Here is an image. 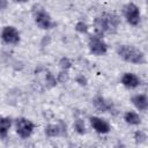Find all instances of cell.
Here are the masks:
<instances>
[{
	"label": "cell",
	"instance_id": "obj_1",
	"mask_svg": "<svg viewBox=\"0 0 148 148\" xmlns=\"http://www.w3.org/2000/svg\"><path fill=\"white\" fill-rule=\"evenodd\" d=\"M121 21L118 14L113 12H102L94 18L95 35L104 37L105 35L116 34Z\"/></svg>",
	"mask_w": 148,
	"mask_h": 148
},
{
	"label": "cell",
	"instance_id": "obj_2",
	"mask_svg": "<svg viewBox=\"0 0 148 148\" xmlns=\"http://www.w3.org/2000/svg\"><path fill=\"white\" fill-rule=\"evenodd\" d=\"M117 54L126 62L133 65H143L146 64L145 52L132 44H121L117 47Z\"/></svg>",
	"mask_w": 148,
	"mask_h": 148
},
{
	"label": "cell",
	"instance_id": "obj_3",
	"mask_svg": "<svg viewBox=\"0 0 148 148\" xmlns=\"http://www.w3.org/2000/svg\"><path fill=\"white\" fill-rule=\"evenodd\" d=\"M31 14L36 25L42 30H50L56 25L50 13L39 3H35L31 7Z\"/></svg>",
	"mask_w": 148,
	"mask_h": 148
},
{
	"label": "cell",
	"instance_id": "obj_4",
	"mask_svg": "<svg viewBox=\"0 0 148 148\" xmlns=\"http://www.w3.org/2000/svg\"><path fill=\"white\" fill-rule=\"evenodd\" d=\"M123 16L125 18V21L132 25V27H136L141 23V18H142V15H141V10H140V7L134 3V2H126L124 6H123Z\"/></svg>",
	"mask_w": 148,
	"mask_h": 148
},
{
	"label": "cell",
	"instance_id": "obj_5",
	"mask_svg": "<svg viewBox=\"0 0 148 148\" xmlns=\"http://www.w3.org/2000/svg\"><path fill=\"white\" fill-rule=\"evenodd\" d=\"M14 126H15V131H16L17 135L21 139L30 138L35 131V127H36L34 121L25 118V117H20L17 119H15Z\"/></svg>",
	"mask_w": 148,
	"mask_h": 148
},
{
	"label": "cell",
	"instance_id": "obj_6",
	"mask_svg": "<svg viewBox=\"0 0 148 148\" xmlns=\"http://www.w3.org/2000/svg\"><path fill=\"white\" fill-rule=\"evenodd\" d=\"M88 49L91 54L101 57V56H105L108 53L109 47H108L106 42L102 37H99L97 35H91L88 38Z\"/></svg>",
	"mask_w": 148,
	"mask_h": 148
},
{
	"label": "cell",
	"instance_id": "obj_7",
	"mask_svg": "<svg viewBox=\"0 0 148 148\" xmlns=\"http://www.w3.org/2000/svg\"><path fill=\"white\" fill-rule=\"evenodd\" d=\"M0 38L7 45H17L21 40V35L14 25H5L0 32Z\"/></svg>",
	"mask_w": 148,
	"mask_h": 148
},
{
	"label": "cell",
	"instance_id": "obj_8",
	"mask_svg": "<svg viewBox=\"0 0 148 148\" xmlns=\"http://www.w3.org/2000/svg\"><path fill=\"white\" fill-rule=\"evenodd\" d=\"M89 123L92 130L98 134H108L111 131V125L109 124V121L98 116L89 117Z\"/></svg>",
	"mask_w": 148,
	"mask_h": 148
},
{
	"label": "cell",
	"instance_id": "obj_9",
	"mask_svg": "<svg viewBox=\"0 0 148 148\" xmlns=\"http://www.w3.org/2000/svg\"><path fill=\"white\" fill-rule=\"evenodd\" d=\"M92 105L98 112H113L114 111L113 103L101 95H97L92 98Z\"/></svg>",
	"mask_w": 148,
	"mask_h": 148
},
{
	"label": "cell",
	"instance_id": "obj_10",
	"mask_svg": "<svg viewBox=\"0 0 148 148\" xmlns=\"http://www.w3.org/2000/svg\"><path fill=\"white\" fill-rule=\"evenodd\" d=\"M120 82L127 89H135V88L140 87L141 83H142L141 77L138 76L135 73H132V72L124 73L123 76H121V79H120Z\"/></svg>",
	"mask_w": 148,
	"mask_h": 148
},
{
	"label": "cell",
	"instance_id": "obj_11",
	"mask_svg": "<svg viewBox=\"0 0 148 148\" xmlns=\"http://www.w3.org/2000/svg\"><path fill=\"white\" fill-rule=\"evenodd\" d=\"M132 104L134 105V108L139 111L146 112L148 109V97L146 94H135L132 96L131 98Z\"/></svg>",
	"mask_w": 148,
	"mask_h": 148
},
{
	"label": "cell",
	"instance_id": "obj_12",
	"mask_svg": "<svg viewBox=\"0 0 148 148\" xmlns=\"http://www.w3.org/2000/svg\"><path fill=\"white\" fill-rule=\"evenodd\" d=\"M65 130H66V125H64L62 123H59V124H49L45 127V134L49 138H57V136L62 135L65 133Z\"/></svg>",
	"mask_w": 148,
	"mask_h": 148
},
{
	"label": "cell",
	"instance_id": "obj_13",
	"mask_svg": "<svg viewBox=\"0 0 148 148\" xmlns=\"http://www.w3.org/2000/svg\"><path fill=\"white\" fill-rule=\"evenodd\" d=\"M124 120L127 125H131V126H138L141 124V116L135 112V111H126L124 113Z\"/></svg>",
	"mask_w": 148,
	"mask_h": 148
},
{
	"label": "cell",
	"instance_id": "obj_14",
	"mask_svg": "<svg viewBox=\"0 0 148 148\" xmlns=\"http://www.w3.org/2000/svg\"><path fill=\"white\" fill-rule=\"evenodd\" d=\"M12 124H13V121L9 117H1L0 118V139H6L8 136Z\"/></svg>",
	"mask_w": 148,
	"mask_h": 148
},
{
	"label": "cell",
	"instance_id": "obj_15",
	"mask_svg": "<svg viewBox=\"0 0 148 148\" xmlns=\"http://www.w3.org/2000/svg\"><path fill=\"white\" fill-rule=\"evenodd\" d=\"M73 127H74V131L77 133V134H86L87 133V127H86V124L83 121V119L81 118H76L74 120V124H73Z\"/></svg>",
	"mask_w": 148,
	"mask_h": 148
},
{
	"label": "cell",
	"instance_id": "obj_16",
	"mask_svg": "<svg viewBox=\"0 0 148 148\" xmlns=\"http://www.w3.org/2000/svg\"><path fill=\"white\" fill-rule=\"evenodd\" d=\"M134 141L138 145L145 143L147 141V133H146V131H143V130H136L134 132Z\"/></svg>",
	"mask_w": 148,
	"mask_h": 148
},
{
	"label": "cell",
	"instance_id": "obj_17",
	"mask_svg": "<svg viewBox=\"0 0 148 148\" xmlns=\"http://www.w3.org/2000/svg\"><path fill=\"white\" fill-rule=\"evenodd\" d=\"M75 30L79 34H88L89 31V27L84 21H77L75 23Z\"/></svg>",
	"mask_w": 148,
	"mask_h": 148
},
{
	"label": "cell",
	"instance_id": "obj_18",
	"mask_svg": "<svg viewBox=\"0 0 148 148\" xmlns=\"http://www.w3.org/2000/svg\"><path fill=\"white\" fill-rule=\"evenodd\" d=\"M71 66H72V61L68 59V58H61V60H60V67L62 68V71H65V72H67V69L68 68H71Z\"/></svg>",
	"mask_w": 148,
	"mask_h": 148
},
{
	"label": "cell",
	"instance_id": "obj_19",
	"mask_svg": "<svg viewBox=\"0 0 148 148\" xmlns=\"http://www.w3.org/2000/svg\"><path fill=\"white\" fill-rule=\"evenodd\" d=\"M76 82L80 84V86H86L87 84V79L83 76V75H79L76 77Z\"/></svg>",
	"mask_w": 148,
	"mask_h": 148
},
{
	"label": "cell",
	"instance_id": "obj_20",
	"mask_svg": "<svg viewBox=\"0 0 148 148\" xmlns=\"http://www.w3.org/2000/svg\"><path fill=\"white\" fill-rule=\"evenodd\" d=\"M7 5H8L7 1H5V0H0V9H6Z\"/></svg>",
	"mask_w": 148,
	"mask_h": 148
},
{
	"label": "cell",
	"instance_id": "obj_21",
	"mask_svg": "<svg viewBox=\"0 0 148 148\" xmlns=\"http://www.w3.org/2000/svg\"><path fill=\"white\" fill-rule=\"evenodd\" d=\"M0 118H1V117H0Z\"/></svg>",
	"mask_w": 148,
	"mask_h": 148
}]
</instances>
